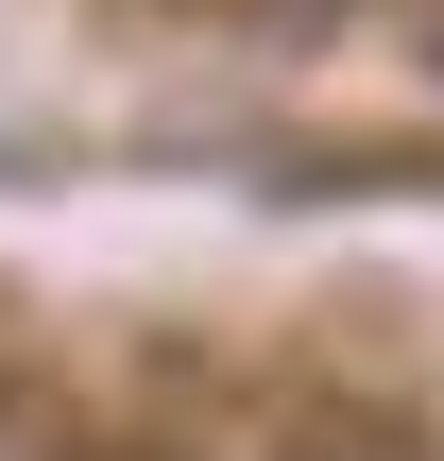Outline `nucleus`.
I'll return each instance as SVG.
<instances>
[{
  "mask_svg": "<svg viewBox=\"0 0 444 461\" xmlns=\"http://www.w3.org/2000/svg\"><path fill=\"white\" fill-rule=\"evenodd\" d=\"M0 461H68V445H0Z\"/></svg>",
  "mask_w": 444,
  "mask_h": 461,
  "instance_id": "nucleus-1",
  "label": "nucleus"
}]
</instances>
